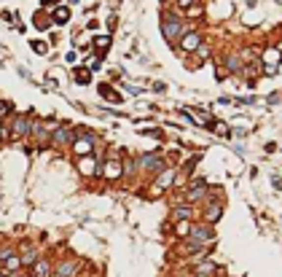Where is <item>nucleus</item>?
<instances>
[{
	"instance_id": "423d86ee",
	"label": "nucleus",
	"mask_w": 282,
	"mask_h": 277,
	"mask_svg": "<svg viewBox=\"0 0 282 277\" xmlns=\"http://www.w3.org/2000/svg\"><path fill=\"white\" fill-rule=\"evenodd\" d=\"M137 164H140V170L151 172V175H159L167 167V159L161 156V154H142V156L137 159Z\"/></svg>"
},
{
	"instance_id": "9b49d317",
	"label": "nucleus",
	"mask_w": 282,
	"mask_h": 277,
	"mask_svg": "<svg viewBox=\"0 0 282 277\" xmlns=\"http://www.w3.org/2000/svg\"><path fill=\"white\" fill-rule=\"evenodd\" d=\"M199 43H201V35H199L197 30H188L186 35H183V38L175 43V49H177V51H186V54H191V51H197Z\"/></svg>"
},
{
	"instance_id": "f8f14e48",
	"label": "nucleus",
	"mask_w": 282,
	"mask_h": 277,
	"mask_svg": "<svg viewBox=\"0 0 282 277\" xmlns=\"http://www.w3.org/2000/svg\"><path fill=\"white\" fill-rule=\"evenodd\" d=\"M102 178H108V181H118V178H124V161H118V159L102 161Z\"/></svg>"
},
{
	"instance_id": "ea45409f",
	"label": "nucleus",
	"mask_w": 282,
	"mask_h": 277,
	"mask_svg": "<svg viewBox=\"0 0 282 277\" xmlns=\"http://www.w3.org/2000/svg\"><path fill=\"white\" fill-rule=\"evenodd\" d=\"M277 51H280V54H282V40H280V43H277Z\"/></svg>"
},
{
	"instance_id": "dca6fc26",
	"label": "nucleus",
	"mask_w": 282,
	"mask_h": 277,
	"mask_svg": "<svg viewBox=\"0 0 282 277\" xmlns=\"http://www.w3.org/2000/svg\"><path fill=\"white\" fill-rule=\"evenodd\" d=\"M51 269H54V267H51V261L46 256H40L38 261L30 267V275L32 277H51Z\"/></svg>"
},
{
	"instance_id": "f3484780",
	"label": "nucleus",
	"mask_w": 282,
	"mask_h": 277,
	"mask_svg": "<svg viewBox=\"0 0 282 277\" xmlns=\"http://www.w3.org/2000/svg\"><path fill=\"white\" fill-rule=\"evenodd\" d=\"M221 62H223V67H226L228 73H234V76H239L242 67H245V62H242V57H239V54H226Z\"/></svg>"
},
{
	"instance_id": "ddd939ff",
	"label": "nucleus",
	"mask_w": 282,
	"mask_h": 277,
	"mask_svg": "<svg viewBox=\"0 0 282 277\" xmlns=\"http://www.w3.org/2000/svg\"><path fill=\"white\" fill-rule=\"evenodd\" d=\"M97 167H100V161L94 159V154H89V156H78V172L84 178H94Z\"/></svg>"
},
{
	"instance_id": "c756f323",
	"label": "nucleus",
	"mask_w": 282,
	"mask_h": 277,
	"mask_svg": "<svg viewBox=\"0 0 282 277\" xmlns=\"http://www.w3.org/2000/svg\"><path fill=\"white\" fill-rule=\"evenodd\" d=\"M197 57H199V60H210V46H207L204 40L197 46Z\"/></svg>"
},
{
	"instance_id": "473e14b6",
	"label": "nucleus",
	"mask_w": 282,
	"mask_h": 277,
	"mask_svg": "<svg viewBox=\"0 0 282 277\" xmlns=\"http://www.w3.org/2000/svg\"><path fill=\"white\" fill-rule=\"evenodd\" d=\"M194 3H199V0H175V5H177L180 11H186L188 5H194Z\"/></svg>"
},
{
	"instance_id": "20e7f679",
	"label": "nucleus",
	"mask_w": 282,
	"mask_h": 277,
	"mask_svg": "<svg viewBox=\"0 0 282 277\" xmlns=\"http://www.w3.org/2000/svg\"><path fill=\"white\" fill-rule=\"evenodd\" d=\"M30 126H32V113H16V116L11 119L14 143L16 140H27V137H30Z\"/></svg>"
},
{
	"instance_id": "cd10ccee",
	"label": "nucleus",
	"mask_w": 282,
	"mask_h": 277,
	"mask_svg": "<svg viewBox=\"0 0 282 277\" xmlns=\"http://www.w3.org/2000/svg\"><path fill=\"white\" fill-rule=\"evenodd\" d=\"M30 49L35 51V54H49V43H46V40H30Z\"/></svg>"
},
{
	"instance_id": "6e6552de",
	"label": "nucleus",
	"mask_w": 282,
	"mask_h": 277,
	"mask_svg": "<svg viewBox=\"0 0 282 277\" xmlns=\"http://www.w3.org/2000/svg\"><path fill=\"white\" fill-rule=\"evenodd\" d=\"M183 199H186L188 205H194V202H199V199H207V181H204V178H197V181L186 188Z\"/></svg>"
},
{
	"instance_id": "f257e3e1",
	"label": "nucleus",
	"mask_w": 282,
	"mask_h": 277,
	"mask_svg": "<svg viewBox=\"0 0 282 277\" xmlns=\"http://www.w3.org/2000/svg\"><path fill=\"white\" fill-rule=\"evenodd\" d=\"M188 30H194V27L186 16H180V11H167V14H161V35H164L167 43L175 46Z\"/></svg>"
},
{
	"instance_id": "c03bdc74",
	"label": "nucleus",
	"mask_w": 282,
	"mask_h": 277,
	"mask_svg": "<svg viewBox=\"0 0 282 277\" xmlns=\"http://www.w3.org/2000/svg\"><path fill=\"white\" fill-rule=\"evenodd\" d=\"M280 62H282V60H280Z\"/></svg>"
},
{
	"instance_id": "c85d7f7f",
	"label": "nucleus",
	"mask_w": 282,
	"mask_h": 277,
	"mask_svg": "<svg viewBox=\"0 0 282 277\" xmlns=\"http://www.w3.org/2000/svg\"><path fill=\"white\" fill-rule=\"evenodd\" d=\"M215 269H218V267H215L212 261H201L199 267H197V272H199V275H210V277H212V272H215Z\"/></svg>"
},
{
	"instance_id": "e433bc0d",
	"label": "nucleus",
	"mask_w": 282,
	"mask_h": 277,
	"mask_svg": "<svg viewBox=\"0 0 282 277\" xmlns=\"http://www.w3.org/2000/svg\"><path fill=\"white\" fill-rule=\"evenodd\" d=\"M266 102H272V105H277V102H280V94H269V100Z\"/></svg>"
},
{
	"instance_id": "9d476101",
	"label": "nucleus",
	"mask_w": 282,
	"mask_h": 277,
	"mask_svg": "<svg viewBox=\"0 0 282 277\" xmlns=\"http://www.w3.org/2000/svg\"><path fill=\"white\" fill-rule=\"evenodd\" d=\"M78 267H81L78 258H65V261H59L54 269H51V277H76Z\"/></svg>"
},
{
	"instance_id": "a211bd4d",
	"label": "nucleus",
	"mask_w": 282,
	"mask_h": 277,
	"mask_svg": "<svg viewBox=\"0 0 282 277\" xmlns=\"http://www.w3.org/2000/svg\"><path fill=\"white\" fill-rule=\"evenodd\" d=\"M51 22L59 27H65L67 22H70V8L67 5H54V11H51Z\"/></svg>"
},
{
	"instance_id": "39448f33",
	"label": "nucleus",
	"mask_w": 282,
	"mask_h": 277,
	"mask_svg": "<svg viewBox=\"0 0 282 277\" xmlns=\"http://www.w3.org/2000/svg\"><path fill=\"white\" fill-rule=\"evenodd\" d=\"M175 175H177V170L175 167H164V170L156 175V181H153V191H151V199H156L161 191H167V188H172L175 186Z\"/></svg>"
},
{
	"instance_id": "b1692460",
	"label": "nucleus",
	"mask_w": 282,
	"mask_h": 277,
	"mask_svg": "<svg viewBox=\"0 0 282 277\" xmlns=\"http://www.w3.org/2000/svg\"><path fill=\"white\" fill-rule=\"evenodd\" d=\"M188 232H191V221H177V223H175V234H177L180 240H186Z\"/></svg>"
},
{
	"instance_id": "412c9836",
	"label": "nucleus",
	"mask_w": 282,
	"mask_h": 277,
	"mask_svg": "<svg viewBox=\"0 0 282 277\" xmlns=\"http://www.w3.org/2000/svg\"><path fill=\"white\" fill-rule=\"evenodd\" d=\"M0 143H14V132H11V121H0Z\"/></svg>"
},
{
	"instance_id": "7c9ffc66",
	"label": "nucleus",
	"mask_w": 282,
	"mask_h": 277,
	"mask_svg": "<svg viewBox=\"0 0 282 277\" xmlns=\"http://www.w3.org/2000/svg\"><path fill=\"white\" fill-rule=\"evenodd\" d=\"M226 73H228V70L223 67V62L215 60V78H218V81H226Z\"/></svg>"
},
{
	"instance_id": "a19ab883",
	"label": "nucleus",
	"mask_w": 282,
	"mask_h": 277,
	"mask_svg": "<svg viewBox=\"0 0 282 277\" xmlns=\"http://www.w3.org/2000/svg\"><path fill=\"white\" fill-rule=\"evenodd\" d=\"M194 277H210V275H199V272H197V275H194Z\"/></svg>"
},
{
	"instance_id": "7ed1b4c3",
	"label": "nucleus",
	"mask_w": 282,
	"mask_h": 277,
	"mask_svg": "<svg viewBox=\"0 0 282 277\" xmlns=\"http://www.w3.org/2000/svg\"><path fill=\"white\" fill-rule=\"evenodd\" d=\"M73 137H76V126H73L70 121H59V124H56V129L51 132V143H49V146H54V148H70Z\"/></svg>"
},
{
	"instance_id": "aec40b11",
	"label": "nucleus",
	"mask_w": 282,
	"mask_h": 277,
	"mask_svg": "<svg viewBox=\"0 0 282 277\" xmlns=\"http://www.w3.org/2000/svg\"><path fill=\"white\" fill-rule=\"evenodd\" d=\"M97 92H100V97H105V100H111V102H124V97H121L111 84H100V86H97Z\"/></svg>"
},
{
	"instance_id": "393cba45",
	"label": "nucleus",
	"mask_w": 282,
	"mask_h": 277,
	"mask_svg": "<svg viewBox=\"0 0 282 277\" xmlns=\"http://www.w3.org/2000/svg\"><path fill=\"white\" fill-rule=\"evenodd\" d=\"M201 14H204V5H201V3H194V5H188V8H186V19H188V16H191V19H199Z\"/></svg>"
},
{
	"instance_id": "58836bf2",
	"label": "nucleus",
	"mask_w": 282,
	"mask_h": 277,
	"mask_svg": "<svg viewBox=\"0 0 282 277\" xmlns=\"http://www.w3.org/2000/svg\"><path fill=\"white\" fill-rule=\"evenodd\" d=\"M0 277H8V272H5V269H3V267H0Z\"/></svg>"
},
{
	"instance_id": "1a4fd4ad",
	"label": "nucleus",
	"mask_w": 282,
	"mask_h": 277,
	"mask_svg": "<svg viewBox=\"0 0 282 277\" xmlns=\"http://www.w3.org/2000/svg\"><path fill=\"white\" fill-rule=\"evenodd\" d=\"M221 215H223V202L221 199H207L204 202V210H201V221L204 223H215V221H221Z\"/></svg>"
},
{
	"instance_id": "0eeeda50",
	"label": "nucleus",
	"mask_w": 282,
	"mask_h": 277,
	"mask_svg": "<svg viewBox=\"0 0 282 277\" xmlns=\"http://www.w3.org/2000/svg\"><path fill=\"white\" fill-rule=\"evenodd\" d=\"M188 237H191V240H197L199 245H204V247H207L212 240H215L212 223H204V221H201V223H194V221H191V232H188Z\"/></svg>"
},
{
	"instance_id": "2eb2a0df",
	"label": "nucleus",
	"mask_w": 282,
	"mask_h": 277,
	"mask_svg": "<svg viewBox=\"0 0 282 277\" xmlns=\"http://www.w3.org/2000/svg\"><path fill=\"white\" fill-rule=\"evenodd\" d=\"M169 218H172V223H177V221H191V218H194V207L188 205V202H183V205L172 207Z\"/></svg>"
},
{
	"instance_id": "37998d69",
	"label": "nucleus",
	"mask_w": 282,
	"mask_h": 277,
	"mask_svg": "<svg viewBox=\"0 0 282 277\" xmlns=\"http://www.w3.org/2000/svg\"><path fill=\"white\" fill-rule=\"evenodd\" d=\"M0 121H3V119H0Z\"/></svg>"
},
{
	"instance_id": "6ab92c4d",
	"label": "nucleus",
	"mask_w": 282,
	"mask_h": 277,
	"mask_svg": "<svg viewBox=\"0 0 282 277\" xmlns=\"http://www.w3.org/2000/svg\"><path fill=\"white\" fill-rule=\"evenodd\" d=\"M0 267H3L8 275H14V272L19 275V272H22V258H19V253H11V256L5 258V261L0 264Z\"/></svg>"
},
{
	"instance_id": "4be33fe9",
	"label": "nucleus",
	"mask_w": 282,
	"mask_h": 277,
	"mask_svg": "<svg viewBox=\"0 0 282 277\" xmlns=\"http://www.w3.org/2000/svg\"><path fill=\"white\" fill-rule=\"evenodd\" d=\"M73 78H76L78 86H89V84H91V70H81V67H76Z\"/></svg>"
},
{
	"instance_id": "5701e85b",
	"label": "nucleus",
	"mask_w": 282,
	"mask_h": 277,
	"mask_svg": "<svg viewBox=\"0 0 282 277\" xmlns=\"http://www.w3.org/2000/svg\"><path fill=\"white\" fill-rule=\"evenodd\" d=\"M111 43H113L111 35H97V38H94V49H97V51H102V54H105V51L111 49Z\"/></svg>"
},
{
	"instance_id": "72a5a7b5",
	"label": "nucleus",
	"mask_w": 282,
	"mask_h": 277,
	"mask_svg": "<svg viewBox=\"0 0 282 277\" xmlns=\"http://www.w3.org/2000/svg\"><path fill=\"white\" fill-rule=\"evenodd\" d=\"M153 92H159V94H161V92H167V84H164V81H156V84H153Z\"/></svg>"
},
{
	"instance_id": "a878e982",
	"label": "nucleus",
	"mask_w": 282,
	"mask_h": 277,
	"mask_svg": "<svg viewBox=\"0 0 282 277\" xmlns=\"http://www.w3.org/2000/svg\"><path fill=\"white\" fill-rule=\"evenodd\" d=\"M8 116H14V102H8V100H0V119H8Z\"/></svg>"
},
{
	"instance_id": "f03ea898",
	"label": "nucleus",
	"mask_w": 282,
	"mask_h": 277,
	"mask_svg": "<svg viewBox=\"0 0 282 277\" xmlns=\"http://www.w3.org/2000/svg\"><path fill=\"white\" fill-rule=\"evenodd\" d=\"M94 146H97V135L94 132H89L86 126H76V137H73L70 143V151L76 154V156H89V154H94Z\"/></svg>"
},
{
	"instance_id": "f704fd0d",
	"label": "nucleus",
	"mask_w": 282,
	"mask_h": 277,
	"mask_svg": "<svg viewBox=\"0 0 282 277\" xmlns=\"http://www.w3.org/2000/svg\"><path fill=\"white\" fill-rule=\"evenodd\" d=\"M116 25H118V19H116V14H113L111 19H108V30H116Z\"/></svg>"
},
{
	"instance_id": "79ce46f5",
	"label": "nucleus",
	"mask_w": 282,
	"mask_h": 277,
	"mask_svg": "<svg viewBox=\"0 0 282 277\" xmlns=\"http://www.w3.org/2000/svg\"><path fill=\"white\" fill-rule=\"evenodd\" d=\"M89 277H94V275H89Z\"/></svg>"
},
{
	"instance_id": "2f4dec72",
	"label": "nucleus",
	"mask_w": 282,
	"mask_h": 277,
	"mask_svg": "<svg viewBox=\"0 0 282 277\" xmlns=\"http://www.w3.org/2000/svg\"><path fill=\"white\" fill-rule=\"evenodd\" d=\"M140 135H148V137H156V140H161V129H140Z\"/></svg>"
},
{
	"instance_id": "c9c22d12",
	"label": "nucleus",
	"mask_w": 282,
	"mask_h": 277,
	"mask_svg": "<svg viewBox=\"0 0 282 277\" xmlns=\"http://www.w3.org/2000/svg\"><path fill=\"white\" fill-rule=\"evenodd\" d=\"M56 3H62V0H43V8H54Z\"/></svg>"
},
{
	"instance_id": "4468645a",
	"label": "nucleus",
	"mask_w": 282,
	"mask_h": 277,
	"mask_svg": "<svg viewBox=\"0 0 282 277\" xmlns=\"http://www.w3.org/2000/svg\"><path fill=\"white\" fill-rule=\"evenodd\" d=\"M19 258H22V267H32V264L40 258V253H38V247L32 245V242H25V245H22Z\"/></svg>"
},
{
	"instance_id": "bb28decb",
	"label": "nucleus",
	"mask_w": 282,
	"mask_h": 277,
	"mask_svg": "<svg viewBox=\"0 0 282 277\" xmlns=\"http://www.w3.org/2000/svg\"><path fill=\"white\" fill-rule=\"evenodd\" d=\"M32 25H35L38 30H49V27L54 25V22H51V19H46L43 14H35V19H32Z\"/></svg>"
},
{
	"instance_id": "4c0bfd02",
	"label": "nucleus",
	"mask_w": 282,
	"mask_h": 277,
	"mask_svg": "<svg viewBox=\"0 0 282 277\" xmlns=\"http://www.w3.org/2000/svg\"><path fill=\"white\" fill-rule=\"evenodd\" d=\"M245 3H247V5H250V8H253V5H255V3H258V0H245Z\"/></svg>"
}]
</instances>
